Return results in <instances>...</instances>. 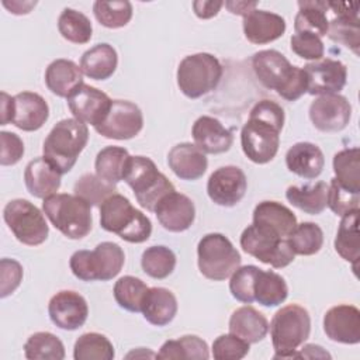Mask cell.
<instances>
[{
	"mask_svg": "<svg viewBox=\"0 0 360 360\" xmlns=\"http://www.w3.org/2000/svg\"><path fill=\"white\" fill-rule=\"evenodd\" d=\"M284 120V110L276 101L262 100L253 105L240 131L242 150L249 160L264 165L274 159Z\"/></svg>",
	"mask_w": 360,
	"mask_h": 360,
	"instance_id": "1",
	"label": "cell"
},
{
	"mask_svg": "<svg viewBox=\"0 0 360 360\" xmlns=\"http://www.w3.org/2000/svg\"><path fill=\"white\" fill-rule=\"evenodd\" d=\"M252 68L264 87L276 90L287 101H295L307 93L308 80L302 68L292 66L276 49L256 52L252 58Z\"/></svg>",
	"mask_w": 360,
	"mask_h": 360,
	"instance_id": "2",
	"label": "cell"
},
{
	"mask_svg": "<svg viewBox=\"0 0 360 360\" xmlns=\"http://www.w3.org/2000/svg\"><path fill=\"white\" fill-rule=\"evenodd\" d=\"M100 225L129 243H142L152 233L150 219L122 194H112L100 205Z\"/></svg>",
	"mask_w": 360,
	"mask_h": 360,
	"instance_id": "3",
	"label": "cell"
},
{
	"mask_svg": "<svg viewBox=\"0 0 360 360\" xmlns=\"http://www.w3.org/2000/svg\"><path fill=\"white\" fill-rule=\"evenodd\" d=\"M89 141V128L76 118H65L53 125L44 141V158L62 174L72 170Z\"/></svg>",
	"mask_w": 360,
	"mask_h": 360,
	"instance_id": "4",
	"label": "cell"
},
{
	"mask_svg": "<svg viewBox=\"0 0 360 360\" xmlns=\"http://www.w3.org/2000/svg\"><path fill=\"white\" fill-rule=\"evenodd\" d=\"M269 329L276 352L273 359H297L298 347L309 338L311 316L304 307L290 304L273 315Z\"/></svg>",
	"mask_w": 360,
	"mask_h": 360,
	"instance_id": "5",
	"label": "cell"
},
{
	"mask_svg": "<svg viewBox=\"0 0 360 360\" xmlns=\"http://www.w3.org/2000/svg\"><path fill=\"white\" fill-rule=\"evenodd\" d=\"M42 210L51 224L69 239H82L91 231V205L76 194L49 195L44 200Z\"/></svg>",
	"mask_w": 360,
	"mask_h": 360,
	"instance_id": "6",
	"label": "cell"
},
{
	"mask_svg": "<svg viewBox=\"0 0 360 360\" xmlns=\"http://www.w3.org/2000/svg\"><path fill=\"white\" fill-rule=\"evenodd\" d=\"M122 180L132 188L139 205L150 212L167 193L174 191L173 183L158 170L155 162L146 156H129Z\"/></svg>",
	"mask_w": 360,
	"mask_h": 360,
	"instance_id": "7",
	"label": "cell"
},
{
	"mask_svg": "<svg viewBox=\"0 0 360 360\" xmlns=\"http://www.w3.org/2000/svg\"><path fill=\"white\" fill-rule=\"evenodd\" d=\"M124 263V250L114 242H101L94 250H76L69 260L73 276L83 281H108L118 276Z\"/></svg>",
	"mask_w": 360,
	"mask_h": 360,
	"instance_id": "8",
	"label": "cell"
},
{
	"mask_svg": "<svg viewBox=\"0 0 360 360\" xmlns=\"http://www.w3.org/2000/svg\"><path fill=\"white\" fill-rule=\"evenodd\" d=\"M176 76L177 86L186 97L200 98L218 86L222 65L214 55L198 52L181 59Z\"/></svg>",
	"mask_w": 360,
	"mask_h": 360,
	"instance_id": "9",
	"label": "cell"
},
{
	"mask_svg": "<svg viewBox=\"0 0 360 360\" xmlns=\"http://www.w3.org/2000/svg\"><path fill=\"white\" fill-rule=\"evenodd\" d=\"M200 273L212 281H222L240 266V255L232 242L222 233L204 235L197 246Z\"/></svg>",
	"mask_w": 360,
	"mask_h": 360,
	"instance_id": "10",
	"label": "cell"
},
{
	"mask_svg": "<svg viewBox=\"0 0 360 360\" xmlns=\"http://www.w3.org/2000/svg\"><path fill=\"white\" fill-rule=\"evenodd\" d=\"M3 218L15 239L28 246L44 243L49 228L44 214L28 200L15 198L6 204Z\"/></svg>",
	"mask_w": 360,
	"mask_h": 360,
	"instance_id": "11",
	"label": "cell"
},
{
	"mask_svg": "<svg viewBox=\"0 0 360 360\" xmlns=\"http://www.w3.org/2000/svg\"><path fill=\"white\" fill-rule=\"evenodd\" d=\"M240 248L245 253L256 257L274 269H283L292 263L295 255L287 239L267 232L256 225H249L240 235Z\"/></svg>",
	"mask_w": 360,
	"mask_h": 360,
	"instance_id": "12",
	"label": "cell"
},
{
	"mask_svg": "<svg viewBox=\"0 0 360 360\" xmlns=\"http://www.w3.org/2000/svg\"><path fill=\"white\" fill-rule=\"evenodd\" d=\"M143 127L141 108L128 100H112L104 120L94 129L108 139L125 141L136 136Z\"/></svg>",
	"mask_w": 360,
	"mask_h": 360,
	"instance_id": "13",
	"label": "cell"
},
{
	"mask_svg": "<svg viewBox=\"0 0 360 360\" xmlns=\"http://www.w3.org/2000/svg\"><path fill=\"white\" fill-rule=\"evenodd\" d=\"M352 117V105L345 96H318L309 105V120L322 132H338L347 127Z\"/></svg>",
	"mask_w": 360,
	"mask_h": 360,
	"instance_id": "14",
	"label": "cell"
},
{
	"mask_svg": "<svg viewBox=\"0 0 360 360\" xmlns=\"http://www.w3.org/2000/svg\"><path fill=\"white\" fill-rule=\"evenodd\" d=\"M248 180L238 166H222L211 173L207 183V193L212 202L221 207H233L245 195Z\"/></svg>",
	"mask_w": 360,
	"mask_h": 360,
	"instance_id": "15",
	"label": "cell"
},
{
	"mask_svg": "<svg viewBox=\"0 0 360 360\" xmlns=\"http://www.w3.org/2000/svg\"><path fill=\"white\" fill-rule=\"evenodd\" d=\"M302 70L308 80L307 93L312 96L339 94L347 80L346 66L340 60L330 58L309 62L302 68Z\"/></svg>",
	"mask_w": 360,
	"mask_h": 360,
	"instance_id": "16",
	"label": "cell"
},
{
	"mask_svg": "<svg viewBox=\"0 0 360 360\" xmlns=\"http://www.w3.org/2000/svg\"><path fill=\"white\" fill-rule=\"evenodd\" d=\"M328 8L336 14L328 27V37L352 49L359 55L360 48V25H359V3L347 1H326Z\"/></svg>",
	"mask_w": 360,
	"mask_h": 360,
	"instance_id": "17",
	"label": "cell"
},
{
	"mask_svg": "<svg viewBox=\"0 0 360 360\" xmlns=\"http://www.w3.org/2000/svg\"><path fill=\"white\" fill-rule=\"evenodd\" d=\"M66 100L73 118L93 127L104 120L112 103L104 91L86 83H82Z\"/></svg>",
	"mask_w": 360,
	"mask_h": 360,
	"instance_id": "18",
	"label": "cell"
},
{
	"mask_svg": "<svg viewBox=\"0 0 360 360\" xmlns=\"http://www.w3.org/2000/svg\"><path fill=\"white\" fill-rule=\"evenodd\" d=\"M48 314L53 325L63 330H76L84 325L89 307L83 295L72 290L56 292L48 304Z\"/></svg>",
	"mask_w": 360,
	"mask_h": 360,
	"instance_id": "19",
	"label": "cell"
},
{
	"mask_svg": "<svg viewBox=\"0 0 360 360\" xmlns=\"http://www.w3.org/2000/svg\"><path fill=\"white\" fill-rule=\"evenodd\" d=\"M153 212L159 224L169 232L187 231L195 219V207L193 200L176 190L162 197Z\"/></svg>",
	"mask_w": 360,
	"mask_h": 360,
	"instance_id": "20",
	"label": "cell"
},
{
	"mask_svg": "<svg viewBox=\"0 0 360 360\" xmlns=\"http://www.w3.org/2000/svg\"><path fill=\"white\" fill-rule=\"evenodd\" d=\"M323 332L338 343L356 345L360 342V311L354 305H336L323 316Z\"/></svg>",
	"mask_w": 360,
	"mask_h": 360,
	"instance_id": "21",
	"label": "cell"
},
{
	"mask_svg": "<svg viewBox=\"0 0 360 360\" xmlns=\"http://www.w3.org/2000/svg\"><path fill=\"white\" fill-rule=\"evenodd\" d=\"M191 135L194 145L204 153H224L228 152L233 143L232 132L225 128L219 120L210 115H201L194 121Z\"/></svg>",
	"mask_w": 360,
	"mask_h": 360,
	"instance_id": "22",
	"label": "cell"
},
{
	"mask_svg": "<svg viewBox=\"0 0 360 360\" xmlns=\"http://www.w3.org/2000/svg\"><path fill=\"white\" fill-rule=\"evenodd\" d=\"M285 32V20L271 11L255 8L243 17V34L256 45L278 39Z\"/></svg>",
	"mask_w": 360,
	"mask_h": 360,
	"instance_id": "23",
	"label": "cell"
},
{
	"mask_svg": "<svg viewBox=\"0 0 360 360\" xmlns=\"http://www.w3.org/2000/svg\"><path fill=\"white\" fill-rule=\"evenodd\" d=\"M49 117L48 103L34 91H21L14 96V114L11 124L31 132L39 129Z\"/></svg>",
	"mask_w": 360,
	"mask_h": 360,
	"instance_id": "24",
	"label": "cell"
},
{
	"mask_svg": "<svg viewBox=\"0 0 360 360\" xmlns=\"http://www.w3.org/2000/svg\"><path fill=\"white\" fill-rule=\"evenodd\" d=\"M253 225L287 239L297 226V217L281 202L262 201L253 210Z\"/></svg>",
	"mask_w": 360,
	"mask_h": 360,
	"instance_id": "25",
	"label": "cell"
},
{
	"mask_svg": "<svg viewBox=\"0 0 360 360\" xmlns=\"http://www.w3.org/2000/svg\"><path fill=\"white\" fill-rule=\"evenodd\" d=\"M167 165L181 180H197L202 177L208 167V160L194 143L181 142L174 145L167 153Z\"/></svg>",
	"mask_w": 360,
	"mask_h": 360,
	"instance_id": "26",
	"label": "cell"
},
{
	"mask_svg": "<svg viewBox=\"0 0 360 360\" xmlns=\"http://www.w3.org/2000/svg\"><path fill=\"white\" fill-rule=\"evenodd\" d=\"M60 176L62 173L42 156L28 162L24 170V183L31 195L45 200L59 190Z\"/></svg>",
	"mask_w": 360,
	"mask_h": 360,
	"instance_id": "27",
	"label": "cell"
},
{
	"mask_svg": "<svg viewBox=\"0 0 360 360\" xmlns=\"http://www.w3.org/2000/svg\"><path fill=\"white\" fill-rule=\"evenodd\" d=\"M287 169L304 179H315L322 173L325 158L321 148L312 142H297L285 153Z\"/></svg>",
	"mask_w": 360,
	"mask_h": 360,
	"instance_id": "28",
	"label": "cell"
},
{
	"mask_svg": "<svg viewBox=\"0 0 360 360\" xmlns=\"http://www.w3.org/2000/svg\"><path fill=\"white\" fill-rule=\"evenodd\" d=\"M177 300L165 287H150L142 301L141 312L143 318L155 326H166L177 314Z\"/></svg>",
	"mask_w": 360,
	"mask_h": 360,
	"instance_id": "29",
	"label": "cell"
},
{
	"mask_svg": "<svg viewBox=\"0 0 360 360\" xmlns=\"http://www.w3.org/2000/svg\"><path fill=\"white\" fill-rule=\"evenodd\" d=\"M83 83V72L70 59H55L45 70V84L58 97L68 98Z\"/></svg>",
	"mask_w": 360,
	"mask_h": 360,
	"instance_id": "30",
	"label": "cell"
},
{
	"mask_svg": "<svg viewBox=\"0 0 360 360\" xmlns=\"http://www.w3.org/2000/svg\"><path fill=\"white\" fill-rule=\"evenodd\" d=\"M267 332L269 322L266 316L250 305L235 309L229 318V333L243 339L249 345L263 340Z\"/></svg>",
	"mask_w": 360,
	"mask_h": 360,
	"instance_id": "31",
	"label": "cell"
},
{
	"mask_svg": "<svg viewBox=\"0 0 360 360\" xmlns=\"http://www.w3.org/2000/svg\"><path fill=\"white\" fill-rule=\"evenodd\" d=\"M118 65V55L112 45L97 44L87 49L80 58L83 75L93 80H105L112 76Z\"/></svg>",
	"mask_w": 360,
	"mask_h": 360,
	"instance_id": "32",
	"label": "cell"
},
{
	"mask_svg": "<svg viewBox=\"0 0 360 360\" xmlns=\"http://www.w3.org/2000/svg\"><path fill=\"white\" fill-rule=\"evenodd\" d=\"M359 212L360 210H353L342 217L335 238V250L342 259L350 262L354 269L360 257Z\"/></svg>",
	"mask_w": 360,
	"mask_h": 360,
	"instance_id": "33",
	"label": "cell"
},
{
	"mask_svg": "<svg viewBox=\"0 0 360 360\" xmlns=\"http://www.w3.org/2000/svg\"><path fill=\"white\" fill-rule=\"evenodd\" d=\"M300 11L294 18V30L298 32H311L322 38L328 34L329 20L326 15L328 3L319 0H300Z\"/></svg>",
	"mask_w": 360,
	"mask_h": 360,
	"instance_id": "34",
	"label": "cell"
},
{
	"mask_svg": "<svg viewBox=\"0 0 360 360\" xmlns=\"http://www.w3.org/2000/svg\"><path fill=\"white\" fill-rule=\"evenodd\" d=\"M326 197L328 184L325 181L304 186H290L285 190V198L294 207L309 215H318L326 208Z\"/></svg>",
	"mask_w": 360,
	"mask_h": 360,
	"instance_id": "35",
	"label": "cell"
},
{
	"mask_svg": "<svg viewBox=\"0 0 360 360\" xmlns=\"http://www.w3.org/2000/svg\"><path fill=\"white\" fill-rule=\"evenodd\" d=\"M255 301L263 307H277L288 297V287L285 280L273 270H259L255 287Z\"/></svg>",
	"mask_w": 360,
	"mask_h": 360,
	"instance_id": "36",
	"label": "cell"
},
{
	"mask_svg": "<svg viewBox=\"0 0 360 360\" xmlns=\"http://www.w3.org/2000/svg\"><path fill=\"white\" fill-rule=\"evenodd\" d=\"M336 181L349 191L360 194V149L346 148L333 156Z\"/></svg>",
	"mask_w": 360,
	"mask_h": 360,
	"instance_id": "37",
	"label": "cell"
},
{
	"mask_svg": "<svg viewBox=\"0 0 360 360\" xmlns=\"http://www.w3.org/2000/svg\"><path fill=\"white\" fill-rule=\"evenodd\" d=\"M129 156L131 155L128 150L121 146L103 148L96 156V174L110 184H117L122 180L125 165Z\"/></svg>",
	"mask_w": 360,
	"mask_h": 360,
	"instance_id": "38",
	"label": "cell"
},
{
	"mask_svg": "<svg viewBox=\"0 0 360 360\" xmlns=\"http://www.w3.org/2000/svg\"><path fill=\"white\" fill-rule=\"evenodd\" d=\"M158 359H195L207 360L210 357L208 345L205 340L195 335H184L179 339L166 340L159 353Z\"/></svg>",
	"mask_w": 360,
	"mask_h": 360,
	"instance_id": "39",
	"label": "cell"
},
{
	"mask_svg": "<svg viewBox=\"0 0 360 360\" xmlns=\"http://www.w3.org/2000/svg\"><path fill=\"white\" fill-rule=\"evenodd\" d=\"M24 354L28 360H63L65 346L51 332H37L24 345Z\"/></svg>",
	"mask_w": 360,
	"mask_h": 360,
	"instance_id": "40",
	"label": "cell"
},
{
	"mask_svg": "<svg viewBox=\"0 0 360 360\" xmlns=\"http://www.w3.org/2000/svg\"><path fill=\"white\" fill-rule=\"evenodd\" d=\"M59 34L69 42L86 44L93 34L91 21L82 11L75 8H63L58 18Z\"/></svg>",
	"mask_w": 360,
	"mask_h": 360,
	"instance_id": "41",
	"label": "cell"
},
{
	"mask_svg": "<svg viewBox=\"0 0 360 360\" xmlns=\"http://www.w3.org/2000/svg\"><path fill=\"white\" fill-rule=\"evenodd\" d=\"M114 356L115 352L112 343L101 333H83L75 342V360H112Z\"/></svg>",
	"mask_w": 360,
	"mask_h": 360,
	"instance_id": "42",
	"label": "cell"
},
{
	"mask_svg": "<svg viewBox=\"0 0 360 360\" xmlns=\"http://www.w3.org/2000/svg\"><path fill=\"white\" fill-rule=\"evenodd\" d=\"M142 270L152 278H166L176 267V255L172 249L158 245L149 246L143 250L141 257Z\"/></svg>",
	"mask_w": 360,
	"mask_h": 360,
	"instance_id": "43",
	"label": "cell"
},
{
	"mask_svg": "<svg viewBox=\"0 0 360 360\" xmlns=\"http://www.w3.org/2000/svg\"><path fill=\"white\" fill-rule=\"evenodd\" d=\"M287 240L294 255L312 256L318 253L323 245V232L315 222H301L297 224Z\"/></svg>",
	"mask_w": 360,
	"mask_h": 360,
	"instance_id": "44",
	"label": "cell"
},
{
	"mask_svg": "<svg viewBox=\"0 0 360 360\" xmlns=\"http://www.w3.org/2000/svg\"><path fill=\"white\" fill-rule=\"evenodd\" d=\"M149 287L138 277L124 276L118 278L114 284V298L117 304L129 311V312H141L142 301Z\"/></svg>",
	"mask_w": 360,
	"mask_h": 360,
	"instance_id": "45",
	"label": "cell"
},
{
	"mask_svg": "<svg viewBox=\"0 0 360 360\" xmlns=\"http://www.w3.org/2000/svg\"><path fill=\"white\" fill-rule=\"evenodd\" d=\"M93 13L96 20L105 28L125 27L132 18V4L128 0L94 1Z\"/></svg>",
	"mask_w": 360,
	"mask_h": 360,
	"instance_id": "46",
	"label": "cell"
},
{
	"mask_svg": "<svg viewBox=\"0 0 360 360\" xmlns=\"http://www.w3.org/2000/svg\"><path fill=\"white\" fill-rule=\"evenodd\" d=\"M73 191L76 195L84 198L90 205H101L104 200L117 193L115 184H110L97 174L86 173L77 179Z\"/></svg>",
	"mask_w": 360,
	"mask_h": 360,
	"instance_id": "47",
	"label": "cell"
},
{
	"mask_svg": "<svg viewBox=\"0 0 360 360\" xmlns=\"http://www.w3.org/2000/svg\"><path fill=\"white\" fill-rule=\"evenodd\" d=\"M259 267L253 264L239 266L231 276L229 291L232 297L243 304H252L255 301L253 287L259 273Z\"/></svg>",
	"mask_w": 360,
	"mask_h": 360,
	"instance_id": "48",
	"label": "cell"
},
{
	"mask_svg": "<svg viewBox=\"0 0 360 360\" xmlns=\"http://www.w3.org/2000/svg\"><path fill=\"white\" fill-rule=\"evenodd\" d=\"M360 202V194L353 193L342 187L336 179L333 177L330 180V184H328V197H326V205L339 217H343L345 214L359 210Z\"/></svg>",
	"mask_w": 360,
	"mask_h": 360,
	"instance_id": "49",
	"label": "cell"
},
{
	"mask_svg": "<svg viewBox=\"0 0 360 360\" xmlns=\"http://www.w3.org/2000/svg\"><path fill=\"white\" fill-rule=\"evenodd\" d=\"M212 357L217 360H240L249 353V343L228 333L219 335L212 343Z\"/></svg>",
	"mask_w": 360,
	"mask_h": 360,
	"instance_id": "50",
	"label": "cell"
},
{
	"mask_svg": "<svg viewBox=\"0 0 360 360\" xmlns=\"http://www.w3.org/2000/svg\"><path fill=\"white\" fill-rule=\"evenodd\" d=\"M291 51L302 59L307 60H319L325 53L323 42L319 37L311 32H298L294 34L290 39Z\"/></svg>",
	"mask_w": 360,
	"mask_h": 360,
	"instance_id": "51",
	"label": "cell"
},
{
	"mask_svg": "<svg viewBox=\"0 0 360 360\" xmlns=\"http://www.w3.org/2000/svg\"><path fill=\"white\" fill-rule=\"evenodd\" d=\"M24 271L22 266L14 259H1L0 260V297L6 298L13 294L17 287L21 284Z\"/></svg>",
	"mask_w": 360,
	"mask_h": 360,
	"instance_id": "52",
	"label": "cell"
},
{
	"mask_svg": "<svg viewBox=\"0 0 360 360\" xmlns=\"http://www.w3.org/2000/svg\"><path fill=\"white\" fill-rule=\"evenodd\" d=\"M0 143H1V152H0L1 166H13L17 162H20V159L24 155V142L17 134L1 131Z\"/></svg>",
	"mask_w": 360,
	"mask_h": 360,
	"instance_id": "53",
	"label": "cell"
},
{
	"mask_svg": "<svg viewBox=\"0 0 360 360\" xmlns=\"http://www.w3.org/2000/svg\"><path fill=\"white\" fill-rule=\"evenodd\" d=\"M222 6H224V1H221V0H197V1H193L194 14L198 18H202V20L215 17L219 13Z\"/></svg>",
	"mask_w": 360,
	"mask_h": 360,
	"instance_id": "54",
	"label": "cell"
},
{
	"mask_svg": "<svg viewBox=\"0 0 360 360\" xmlns=\"http://www.w3.org/2000/svg\"><path fill=\"white\" fill-rule=\"evenodd\" d=\"M304 357V359H330V354L323 350L322 346L318 345H305L300 352L297 350V359Z\"/></svg>",
	"mask_w": 360,
	"mask_h": 360,
	"instance_id": "55",
	"label": "cell"
},
{
	"mask_svg": "<svg viewBox=\"0 0 360 360\" xmlns=\"http://www.w3.org/2000/svg\"><path fill=\"white\" fill-rule=\"evenodd\" d=\"M225 7L229 10V13L232 14H238V15H246L248 13H250L252 10L256 8L257 1H242V0H236V1H225L224 3Z\"/></svg>",
	"mask_w": 360,
	"mask_h": 360,
	"instance_id": "56",
	"label": "cell"
},
{
	"mask_svg": "<svg viewBox=\"0 0 360 360\" xmlns=\"http://www.w3.org/2000/svg\"><path fill=\"white\" fill-rule=\"evenodd\" d=\"M1 125L11 122L14 114V97L8 96L6 91H1Z\"/></svg>",
	"mask_w": 360,
	"mask_h": 360,
	"instance_id": "57",
	"label": "cell"
},
{
	"mask_svg": "<svg viewBox=\"0 0 360 360\" xmlns=\"http://www.w3.org/2000/svg\"><path fill=\"white\" fill-rule=\"evenodd\" d=\"M3 4L13 14H28L30 10L32 7H35L37 1H22V3L21 1H11V4L8 1H3Z\"/></svg>",
	"mask_w": 360,
	"mask_h": 360,
	"instance_id": "58",
	"label": "cell"
}]
</instances>
